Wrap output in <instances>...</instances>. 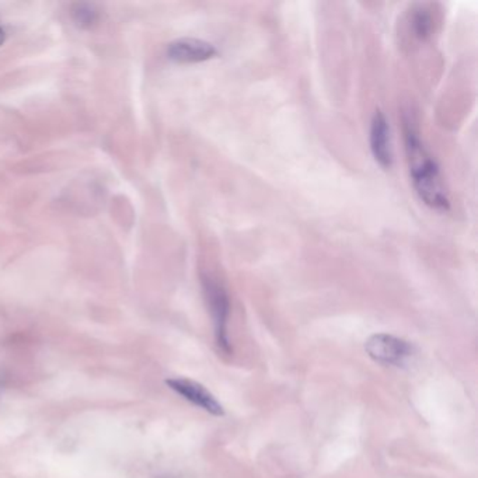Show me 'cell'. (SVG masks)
<instances>
[{
    "label": "cell",
    "instance_id": "1",
    "mask_svg": "<svg viewBox=\"0 0 478 478\" xmlns=\"http://www.w3.org/2000/svg\"><path fill=\"white\" fill-rule=\"evenodd\" d=\"M404 139H406L409 176H411L412 186L416 188L419 199L435 211H449V197L445 188L439 166L429 152L425 149L418 131L409 121L404 123Z\"/></svg>",
    "mask_w": 478,
    "mask_h": 478
},
{
    "label": "cell",
    "instance_id": "2",
    "mask_svg": "<svg viewBox=\"0 0 478 478\" xmlns=\"http://www.w3.org/2000/svg\"><path fill=\"white\" fill-rule=\"evenodd\" d=\"M202 288H204L205 300H207L212 320H214L215 341H216L217 348L226 355H230L232 346H230L229 334H227V321H229L230 315L229 295L221 283H217L211 278L202 280Z\"/></svg>",
    "mask_w": 478,
    "mask_h": 478
},
{
    "label": "cell",
    "instance_id": "3",
    "mask_svg": "<svg viewBox=\"0 0 478 478\" xmlns=\"http://www.w3.org/2000/svg\"><path fill=\"white\" fill-rule=\"evenodd\" d=\"M365 351L381 365L403 366L414 355V345L391 334L379 333L368 338Z\"/></svg>",
    "mask_w": 478,
    "mask_h": 478
},
{
    "label": "cell",
    "instance_id": "4",
    "mask_svg": "<svg viewBox=\"0 0 478 478\" xmlns=\"http://www.w3.org/2000/svg\"><path fill=\"white\" fill-rule=\"evenodd\" d=\"M167 386L170 387L171 391H176L179 396L183 397L184 400L194 404L196 407L204 409L211 416L224 417L225 409L216 397L205 389L202 384L197 381H189V379H169L166 381Z\"/></svg>",
    "mask_w": 478,
    "mask_h": 478
},
{
    "label": "cell",
    "instance_id": "5",
    "mask_svg": "<svg viewBox=\"0 0 478 478\" xmlns=\"http://www.w3.org/2000/svg\"><path fill=\"white\" fill-rule=\"evenodd\" d=\"M371 152L373 159L381 169L387 170L393 166V148H391V125L386 115L376 110L371 121V135H369Z\"/></svg>",
    "mask_w": 478,
    "mask_h": 478
},
{
    "label": "cell",
    "instance_id": "6",
    "mask_svg": "<svg viewBox=\"0 0 478 478\" xmlns=\"http://www.w3.org/2000/svg\"><path fill=\"white\" fill-rule=\"evenodd\" d=\"M167 57L177 63H199L216 58L217 50L198 38H179L169 45Z\"/></svg>",
    "mask_w": 478,
    "mask_h": 478
},
{
    "label": "cell",
    "instance_id": "7",
    "mask_svg": "<svg viewBox=\"0 0 478 478\" xmlns=\"http://www.w3.org/2000/svg\"><path fill=\"white\" fill-rule=\"evenodd\" d=\"M429 5L417 4L412 7L409 16V32L417 41H427L434 32L435 19Z\"/></svg>",
    "mask_w": 478,
    "mask_h": 478
},
{
    "label": "cell",
    "instance_id": "8",
    "mask_svg": "<svg viewBox=\"0 0 478 478\" xmlns=\"http://www.w3.org/2000/svg\"><path fill=\"white\" fill-rule=\"evenodd\" d=\"M73 17L80 27H92L97 22L98 14L95 7L90 5H78L73 10Z\"/></svg>",
    "mask_w": 478,
    "mask_h": 478
},
{
    "label": "cell",
    "instance_id": "9",
    "mask_svg": "<svg viewBox=\"0 0 478 478\" xmlns=\"http://www.w3.org/2000/svg\"><path fill=\"white\" fill-rule=\"evenodd\" d=\"M5 40H6V32L4 29H0V47L4 45Z\"/></svg>",
    "mask_w": 478,
    "mask_h": 478
},
{
    "label": "cell",
    "instance_id": "10",
    "mask_svg": "<svg viewBox=\"0 0 478 478\" xmlns=\"http://www.w3.org/2000/svg\"><path fill=\"white\" fill-rule=\"evenodd\" d=\"M4 387V378H2V374H0V389Z\"/></svg>",
    "mask_w": 478,
    "mask_h": 478
}]
</instances>
